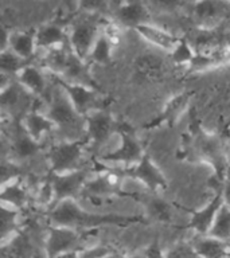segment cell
<instances>
[{
  "label": "cell",
  "instance_id": "cell-1",
  "mask_svg": "<svg viewBox=\"0 0 230 258\" xmlns=\"http://www.w3.org/2000/svg\"><path fill=\"white\" fill-rule=\"evenodd\" d=\"M139 218H128L119 214H93L84 210L76 199H66L54 206L50 213L52 226L69 227V229H90L102 225H127L137 222Z\"/></svg>",
  "mask_w": 230,
  "mask_h": 258
},
{
  "label": "cell",
  "instance_id": "cell-2",
  "mask_svg": "<svg viewBox=\"0 0 230 258\" xmlns=\"http://www.w3.org/2000/svg\"><path fill=\"white\" fill-rule=\"evenodd\" d=\"M85 141L65 140L54 144L47 153L52 173L73 172L78 169Z\"/></svg>",
  "mask_w": 230,
  "mask_h": 258
},
{
  "label": "cell",
  "instance_id": "cell-3",
  "mask_svg": "<svg viewBox=\"0 0 230 258\" xmlns=\"http://www.w3.org/2000/svg\"><path fill=\"white\" fill-rule=\"evenodd\" d=\"M47 117L54 122L56 128L68 131V132L80 129L81 122H82L81 118H85L74 109L68 96L65 94V92L60 86L52 94Z\"/></svg>",
  "mask_w": 230,
  "mask_h": 258
},
{
  "label": "cell",
  "instance_id": "cell-4",
  "mask_svg": "<svg viewBox=\"0 0 230 258\" xmlns=\"http://www.w3.org/2000/svg\"><path fill=\"white\" fill-rule=\"evenodd\" d=\"M81 237L77 230L61 226H51L44 242L46 258H55L61 254L80 251Z\"/></svg>",
  "mask_w": 230,
  "mask_h": 258
},
{
  "label": "cell",
  "instance_id": "cell-5",
  "mask_svg": "<svg viewBox=\"0 0 230 258\" xmlns=\"http://www.w3.org/2000/svg\"><path fill=\"white\" fill-rule=\"evenodd\" d=\"M121 137V144L113 152H109L101 157L102 161H109V163H123L127 165H135L143 159L145 153L143 152V147L133 135V132L128 126H119V131Z\"/></svg>",
  "mask_w": 230,
  "mask_h": 258
},
{
  "label": "cell",
  "instance_id": "cell-6",
  "mask_svg": "<svg viewBox=\"0 0 230 258\" xmlns=\"http://www.w3.org/2000/svg\"><path fill=\"white\" fill-rule=\"evenodd\" d=\"M100 32L96 20H78L69 34V43H70L72 51L77 56H80L81 59L85 60L89 58V54L92 51Z\"/></svg>",
  "mask_w": 230,
  "mask_h": 258
},
{
  "label": "cell",
  "instance_id": "cell-7",
  "mask_svg": "<svg viewBox=\"0 0 230 258\" xmlns=\"http://www.w3.org/2000/svg\"><path fill=\"white\" fill-rule=\"evenodd\" d=\"M54 189V203H60L66 199H76L84 191V187L88 181L86 172L84 171H73L66 173H50L48 176Z\"/></svg>",
  "mask_w": 230,
  "mask_h": 258
},
{
  "label": "cell",
  "instance_id": "cell-8",
  "mask_svg": "<svg viewBox=\"0 0 230 258\" xmlns=\"http://www.w3.org/2000/svg\"><path fill=\"white\" fill-rule=\"evenodd\" d=\"M55 82L60 88H62L74 109L81 116L85 117L94 110L93 108L97 102V93L94 92V89L85 85L70 84L68 81L62 80L61 77H55Z\"/></svg>",
  "mask_w": 230,
  "mask_h": 258
},
{
  "label": "cell",
  "instance_id": "cell-9",
  "mask_svg": "<svg viewBox=\"0 0 230 258\" xmlns=\"http://www.w3.org/2000/svg\"><path fill=\"white\" fill-rule=\"evenodd\" d=\"M125 172L129 177L143 183L152 192H156L159 189L167 187V180H165L164 175L155 165V163L151 160L148 155H144L137 164L129 167Z\"/></svg>",
  "mask_w": 230,
  "mask_h": 258
},
{
  "label": "cell",
  "instance_id": "cell-10",
  "mask_svg": "<svg viewBox=\"0 0 230 258\" xmlns=\"http://www.w3.org/2000/svg\"><path fill=\"white\" fill-rule=\"evenodd\" d=\"M114 120L108 112L104 110H93L85 116V129L88 133V139L96 145L104 144L114 131Z\"/></svg>",
  "mask_w": 230,
  "mask_h": 258
},
{
  "label": "cell",
  "instance_id": "cell-11",
  "mask_svg": "<svg viewBox=\"0 0 230 258\" xmlns=\"http://www.w3.org/2000/svg\"><path fill=\"white\" fill-rule=\"evenodd\" d=\"M222 206H223L222 191H218L205 207H202L201 210H198L193 214L189 223L190 229L197 231L198 235H209L210 229H211L218 211Z\"/></svg>",
  "mask_w": 230,
  "mask_h": 258
},
{
  "label": "cell",
  "instance_id": "cell-12",
  "mask_svg": "<svg viewBox=\"0 0 230 258\" xmlns=\"http://www.w3.org/2000/svg\"><path fill=\"white\" fill-rule=\"evenodd\" d=\"M229 8L230 4L219 2H199L194 6L193 16L202 30H210L219 24Z\"/></svg>",
  "mask_w": 230,
  "mask_h": 258
},
{
  "label": "cell",
  "instance_id": "cell-13",
  "mask_svg": "<svg viewBox=\"0 0 230 258\" xmlns=\"http://www.w3.org/2000/svg\"><path fill=\"white\" fill-rule=\"evenodd\" d=\"M165 63L163 58L152 52H144L135 60V78L139 82H153L163 77Z\"/></svg>",
  "mask_w": 230,
  "mask_h": 258
},
{
  "label": "cell",
  "instance_id": "cell-14",
  "mask_svg": "<svg viewBox=\"0 0 230 258\" xmlns=\"http://www.w3.org/2000/svg\"><path fill=\"white\" fill-rule=\"evenodd\" d=\"M136 31L147 42L152 43L153 46H156L160 50L167 52H172L178 46V43H179V40H181L178 36H175L169 31L164 30V28L157 27V26L151 23L139 26L136 28Z\"/></svg>",
  "mask_w": 230,
  "mask_h": 258
},
{
  "label": "cell",
  "instance_id": "cell-15",
  "mask_svg": "<svg viewBox=\"0 0 230 258\" xmlns=\"http://www.w3.org/2000/svg\"><path fill=\"white\" fill-rule=\"evenodd\" d=\"M191 243L201 258H230V242L210 235H199Z\"/></svg>",
  "mask_w": 230,
  "mask_h": 258
},
{
  "label": "cell",
  "instance_id": "cell-16",
  "mask_svg": "<svg viewBox=\"0 0 230 258\" xmlns=\"http://www.w3.org/2000/svg\"><path fill=\"white\" fill-rule=\"evenodd\" d=\"M117 18L121 23L127 27H132L136 30L139 26L149 23V12L143 3H124L117 10Z\"/></svg>",
  "mask_w": 230,
  "mask_h": 258
},
{
  "label": "cell",
  "instance_id": "cell-17",
  "mask_svg": "<svg viewBox=\"0 0 230 258\" xmlns=\"http://www.w3.org/2000/svg\"><path fill=\"white\" fill-rule=\"evenodd\" d=\"M190 97H191L190 93H181V94L172 97V98L165 104L163 112L160 113V116L157 117V118H155V121L151 122L148 126H156V125L161 124V122H167L169 126L175 125V122H177V121L179 120V117L183 114L186 108L189 106Z\"/></svg>",
  "mask_w": 230,
  "mask_h": 258
},
{
  "label": "cell",
  "instance_id": "cell-18",
  "mask_svg": "<svg viewBox=\"0 0 230 258\" xmlns=\"http://www.w3.org/2000/svg\"><path fill=\"white\" fill-rule=\"evenodd\" d=\"M199 144V151L203 159L209 161L210 164L213 165L214 169L217 171L219 176H222V171L225 169L226 161L225 155L222 152V148L218 140H215L214 137L207 136V135H202L198 140Z\"/></svg>",
  "mask_w": 230,
  "mask_h": 258
},
{
  "label": "cell",
  "instance_id": "cell-19",
  "mask_svg": "<svg viewBox=\"0 0 230 258\" xmlns=\"http://www.w3.org/2000/svg\"><path fill=\"white\" fill-rule=\"evenodd\" d=\"M61 78L68 81L70 84L85 85V86H89V88L94 86L92 80H90V76H89V70L86 68V64H85V60L81 59L80 56H77L73 51L69 55L68 63H66L65 72L61 76Z\"/></svg>",
  "mask_w": 230,
  "mask_h": 258
},
{
  "label": "cell",
  "instance_id": "cell-20",
  "mask_svg": "<svg viewBox=\"0 0 230 258\" xmlns=\"http://www.w3.org/2000/svg\"><path fill=\"white\" fill-rule=\"evenodd\" d=\"M36 48H44V50H51V48L65 46L69 36L64 32L62 27L58 24H44L35 32Z\"/></svg>",
  "mask_w": 230,
  "mask_h": 258
},
{
  "label": "cell",
  "instance_id": "cell-21",
  "mask_svg": "<svg viewBox=\"0 0 230 258\" xmlns=\"http://www.w3.org/2000/svg\"><path fill=\"white\" fill-rule=\"evenodd\" d=\"M23 128L26 129V132H27L34 140L39 141L40 143L42 137H43L46 133L55 128V125H54V122L48 118L47 114L44 116L42 113L36 112V110H32V112H30L27 116L24 117Z\"/></svg>",
  "mask_w": 230,
  "mask_h": 258
},
{
  "label": "cell",
  "instance_id": "cell-22",
  "mask_svg": "<svg viewBox=\"0 0 230 258\" xmlns=\"http://www.w3.org/2000/svg\"><path fill=\"white\" fill-rule=\"evenodd\" d=\"M16 78H18V84H19L24 90H27V92L31 93V94L40 96V94L44 92L46 82H44L43 73L40 72L36 66H32V64L28 63L27 66L16 76Z\"/></svg>",
  "mask_w": 230,
  "mask_h": 258
},
{
  "label": "cell",
  "instance_id": "cell-23",
  "mask_svg": "<svg viewBox=\"0 0 230 258\" xmlns=\"http://www.w3.org/2000/svg\"><path fill=\"white\" fill-rule=\"evenodd\" d=\"M27 202V191L19 177L2 185V205L10 206L19 211Z\"/></svg>",
  "mask_w": 230,
  "mask_h": 258
},
{
  "label": "cell",
  "instance_id": "cell-24",
  "mask_svg": "<svg viewBox=\"0 0 230 258\" xmlns=\"http://www.w3.org/2000/svg\"><path fill=\"white\" fill-rule=\"evenodd\" d=\"M84 191L89 197H109V195L119 192V188L112 175L101 173L93 179H88Z\"/></svg>",
  "mask_w": 230,
  "mask_h": 258
},
{
  "label": "cell",
  "instance_id": "cell-25",
  "mask_svg": "<svg viewBox=\"0 0 230 258\" xmlns=\"http://www.w3.org/2000/svg\"><path fill=\"white\" fill-rule=\"evenodd\" d=\"M10 50L23 59H30L36 50L35 34L30 32H14L10 38Z\"/></svg>",
  "mask_w": 230,
  "mask_h": 258
},
{
  "label": "cell",
  "instance_id": "cell-26",
  "mask_svg": "<svg viewBox=\"0 0 230 258\" xmlns=\"http://www.w3.org/2000/svg\"><path fill=\"white\" fill-rule=\"evenodd\" d=\"M112 47L113 40L110 34L108 31H101L96 43L93 46L92 51L89 54V59L94 63L106 64L112 56Z\"/></svg>",
  "mask_w": 230,
  "mask_h": 258
},
{
  "label": "cell",
  "instance_id": "cell-27",
  "mask_svg": "<svg viewBox=\"0 0 230 258\" xmlns=\"http://www.w3.org/2000/svg\"><path fill=\"white\" fill-rule=\"evenodd\" d=\"M40 149V143L35 141L32 139L26 129H22L18 132V135L14 139V144H12V151L15 155L20 159H27V157L34 156L38 151Z\"/></svg>",
  "mask_w": 230,
  "mask_h": 258
},
{
  "label": "cell",
  "instance_id": "cell-28",
  "mask_svg": "<svg viewBox=\"0 0 230 258\" xmlns=\"http://www.w3.org/2000/svg\"><path fill=\"white\" fill-rule=\"evenodd\" d=\"M209 235L221 241L230 242V207L225 203L218 211Z\"/></svg>",
  "mask_w": 230,
  "mask_h": 258
},
{
  "label": "cell",
  "instance_id": "cell-29",
  "mask_svg": "<svg viewBox=\"0 0 230 258\" xmlns=\"http://www.w3.org/2000/svg\"><path fill=\"white\" fill-rule=\"evenodd\" d=\"M2 242L6 245L7 242L12 241V237L16 231L18 226V210L12 209L10 206L2 205Z\"/></svg>",
  "mask_w": 230,
  "mask_h": 258
},
{
  "label": "cell",
  "instance_id": "cell-30",
  "mask_svg": "<svg viewBox=\"0 0 230 258\" xmlns=\"http://www.w3.org/2000/svg\"><path fill=\"white\" fill-rule=\"evenodd\" d=\"M27 64V60L16 55L10 48L0 54V69L4 76H11V74L18 76Z\"/></svg>",
  "mask_w": 230,
  "mask_h": 258
},
{
  "label": "cell",
  "instance_id": "cell-31",
  "mask_svg": "<svg viewBox=\"0 0 230 258\" xmlns=\"http://www.w3.org/2000/svg\"><path fill=\"white\" fill-rule=\"evenodd\" d=\"M70 52L66 51L65 46L47 50V55L44 58V64H46V68L50 69L52 73L62 76L65 72V68H66V63H68Z\"/></svg>",
  "mask_w": 230,
  "mask_h": 258
},
{
  "label": "cell",
  "instance_id": "cell-32",
  "mask_svg": "<svg viewBox=\"0 0 230 258\" xmlns=\"http://www.w3.org/2000/svg\"><path fill=\"white\" fill-rule=\"evenodd\" d=\"M194 56H195V50L191 46V43L187 42V39H181L179 43L175 47L172 52H171V59L174 63L177 64H189L193 62Z\"/></svg>",
  "mask_w": 230,
  "mask_h": 258
},
{
  "label": "cell",
  "instance_id": "cell-33",
  "mask_svg": "<svg viewBox=\"0 0 230 258\" xmlns=\"http://www.w3.org/2000/svg\"><path fill=\"white\" fill-rule=\"evenodd\" d=\"M149 214L155 219L160 222H169L171 221V207L167 202H164L160 198H153L149 202L148 206Z\"/></svg>",
  "mask_w": 230,
  "mask_h": 258
},
{
  "label": "cell",
  "instance_id": "cell-34",
  "mask_svg": "<svg viewBox=\"0 0 230 258\" xmlns=\"http://www.w3.org/2000/svg\"><path fill=\"white\" fill-rule=\"evenodd\" d=\"M165 258H201L190 242H178L165 250Z\"/></svg>",
  "mask_w": 230,
  "mask_h": 258
},
{
  "label": "cell",
  "instance_id": "cell-35",
  "mask_svg": "<svg viewBox=\"0 0 230 258\" xmlns=\"http://www.w3.org/2000/svg\"><path fill=\"white\" fill-rule=\"evenodd\" d=\"M114 253V250L110 246L106 245H93V246H86L78 251L80 258H106Z\"/></svg>",
  "mask_w": 230,
  "mask_h": 258
},
{
  "label": "cell",
  "instance_id": "cell-36",
  "mask_svg": "<svg viewBox=\"0 0 230 258\" xmlns=\"http://www.w3.org/2000/svg\"><path fill=\"white\" fill-rule=\"evenodd\" d=\"M38 202H39L40 205H48V203H51L54 202V189H52L51 181L50 179H46L44 183L40 185V189L38 191Z\"/></svg>",
  "mask_w": 230,
  "mask_h": 258
},
{
  "label": "cell",
  "instance_id": "cell-37",
  "mask_svg": "<svg viewBox=\"0 0 230 258\" xmlns=\"http://www.w3.org/2000/svg\"><path fill=\"white\" fill-rule=\"evenodd\" d=\"M18 168L12 163H3L2 165V185L18 179Z\"/></svg>",
  "mask_w": 230,
  "mask_h": 258
},
{
  "label": "cell",
  "instance_id": "cell-38",
  "mask_svg": "<svg viewBox=\"0 0 230 258\" xmlns=\"http://www.w3.org/2000/svg\"><path fill=\"white\" fill-rule=\"evenodd\" d=\"M140 258H165V251H163V249L160 247L159 241L155 239V241H153L151 245H148V247L143 251Z\"/></svg>",
  "mask_w": 230,
  "mask_h": 258
},
{
  "label": "cell",
  "instance_id": "cell-39",
  "mask_svg": "<svg viewBox=\"0 0 230 258\" xmlns=\"http://www.w3.org/2000/svg\"><path fill=\"white\" fill-rule=\"evenodd\" d=\"M222 197H223V203L230 207V180H227L225 184H223V188H222Z\"/></svg>",
  "mask_w": 230,
  "mask_h": 258
},
{
  "label": "cell",
  "instance_id": "cell-40",
  "mask_svg": "<svg viewBox=\"0 0 230 258\" xmlns=\"http://www.w3.org/2000/svg\"><path fill=\"white\" fill-rule=\"evenodd\" d=\"M55 258H80V255H78V251H72V253L61 254V255Z\"/></svg>",
  "mask_w": 230,
  "mask_h": 258
},
{
  "label": "cell",
  "instance_id": "cell-41",
  "mask_svg": "<svg viewBox=\"0 0 230 258\" xmlns=\"http://www.w3.org/2000/svg\"><path fill=\"white\" fill-rule=\"evenodd\" d=\"M226 56H227V59H229V62H230V48L227 50V52H226Z\"/></svg>",
  "mask_w": 230,
  "mask_h": 258
}]
</instances>
